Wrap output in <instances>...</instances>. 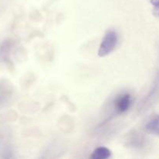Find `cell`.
<instances>
[{
	"instance_id": "cell-2",
	"label": "cell",
	"mask_w": 159,
	"mask_h": 159,
	"mask_svg": "<svg viewBox=\"0 0 159 159\" xmlns=\"http://www.w3.org/2000/svg\"><path fill=\"white\" fill-rule=\"evenodd\" d=\"M132 103V97L129 93L120 95L114 101V109L118 113L127 112Z\"/></svg>"
},
{
	"instance_id": "cell-4",
	"label": "cell",
	"mask_w": 159,
	"mask_h": 159,
	"mask_svg": "<svg viewBox=\"0 0 159 159\" xmlns=\"http://www.w3.org/2000/svg\"><path fill=\"white\" fill-rule=\"evenodd\" d=\"M12 89L6 81H0V109L7 105L12 96Z\"/></svg>"
},
{
	"instance_id": "cell-8",
	"label": "cell",
	"mask_w": 159,
	"mask_h": 159,
	"mask_svg": "<svg viewBox=\"0 0 159 159\" xmlns=\"http://www.w3.org/2000/svg\"><path fill=\"white\" fill-rule=\"evenodd\" d=\"M152 6V12L155 17L159 18V0H150Z\"/></svg>"
},
{
	"instance_id": "cell-7",
	"label": "cell",
	"mask_w": 159,
	"mask_h": 159,
	"mask_svg": "<svg viewBox=\"0 0 159 159\" xmlns=\"http://www.w3.org/2000/svg\"><path fill=\"white\" fill-rule=\"evenodd\" d=\"M145 128L150 133L155 134L159 136V115H156L149 121H148Z\"/></svg>"
},
{
	"instance_id": "cell-1",
	"label": "cell",
	"mask_w": 159,
	"mask_h": 159,
	"mask_svg": "<svg viewBox=\"0 0 159 159\" xmlns=\"http://www.w3.org/2000/svg\"><path fill=\"white\" fill-rule=\"evenodd\" d=\"M118 40H119V37L115 30L110 29L107 30L104 34L99 47L98 55L101 57H103L111 54L116 48Z\"/></svg>"
},
{
	"instance_id": "cell-3",
	"label": "cell",
	"mask_w": 159,
	"mask_h": 159,
	"mask_svg": "<svg viewBox=\"0 0 159 159\" xmlns=\"http://www.w3.org/2000/svg\"><path fill=\"white\" fill-rule=\"evenodd\" d=\"M159 98V75H157L155 78V80L154 82L153 86H152V89L150 90L147 96H145L144 99L143 100V103L141 102V105L143 107H150L154 102H155Z\"/></svg>"
},
{
	"instance_id": "cell-5",
	"label": "cell",
	"mask_w": 159,
	"mask_h": 159,
	"mask_svg": "<svg viewBox=\"0 0 159 159\" xmlns=\"http://www.w3.org/2000/svg\"><path fill=\"white\" fill-rule=\"evenodd\" d=\"M110 157H111L110 150L103 146L96 148L90 155V158L93 159H107Z\"/></svg>"
},
{
	"instance_id": "cell-6",
	"label": "cell",
	"mask_w": 159,
	"mask_h": 159,
	"mask_svg": "<svg viewBox=\"0 0 159 159\" xmlns=\"http://www.w3.org/2000/svg\"><path fill=\"white\" fill-rule=\"evenodd\" d=\"M2 134L0 132V158H9L11 154V147L8 143V141Z\"/></svg>"
}]
</instances>
